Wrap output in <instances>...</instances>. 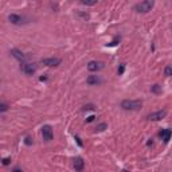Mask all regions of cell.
Here are the masks:
<instances>
[{
  "instance_id": "obj_4",
  "label": "cell",
  "mask_w": 172,
  "mask_h": 172,
  "mask_svg": "<svg viewBox=\"0 0 172 172\" xmlns=\"http://www.w3.org/2000/svg\"><path fill=\"white\" fill-rule=\"evenodd\" d=\"M165 116H167V110H157V112L149 114L148 120L149 121H160L163 118H165Z\"/></svg>"
},
{
  "instance_id": "obj_12",
  "label": "cell",
  "mask_w": 172,
  "mask_h": 172,
  "mask_svg": "<svg viewBox=\"0 0 172 172\" xmlns=\"http://www.w3.org/2000/svg\"><path fill=\"white\" fill-rule=\"evenodd\" d=\"M86 82L89 85H98V84H101V79L98 75H89L88 79H86Z\"/></svg>"
},
{
  "instance_id": "obj_9",
  "label": "cell",
  "mask_w": 172,
  "mask_h": 172,
  "mask_svg": "<svg viewBox=\"0 0 172 172\" xmlns=\"http://www.w3.org/2000/svg\"><path fill=\"white\" fill-rule=\"evenodd\" d=\"M171 136H172V130L171 129H163L160 132V137H161V140L164 143H168Z\"/></svg>"
},
{
  "instance_id": "obj_6",
  "label": "cell",
  "mask_w": 172,
  "mask_h": 172,
  "mask_svg": "<svg viewBox=\"0 0 172 172\" xmlns=\"http://www.w3.org/2000/svg\"><path fill=\"white\" fill-rule=\"evenodd\" d=\"M101 69H104V63H102V62H98V61H92V62L88 63V70L92 71V73H97V71H100Z\"/></svg>"
},
{
  "instance_id": "obj_15",
  "label": "cell",
  "mask_w": 172,
  "mask_h": 172,
  "mask_svg": "<svg viewBox=\"0 0 172 172\" xmlns=\"http://www.w3.org/2000/svg\"><path fill=\"white\" fill-rule=\"evenodd\" d=\"M98 2V0H81V3L85 4V6H94Z\"/></svg>"
},
{
  "instance_id": "obj_1",
  "label": "cell",
  "mask_w": 172,
  "mask_h": 172,
  "mask_svg": "<svg viewBox=\"0 0 172 172\" xmlns=\"http://www.w3.org/2000/svg\"><path fill=\"white\" fill-rule=\"evenodd\" d=\"M153 6H155L153 0H143V2L134 6V11L138 12V14H147V12H149L152 10Z\"/></svg>"
},
{
  "instance_id": "obj_14",
  "label": "cell",
  "mask_w": 172,
  "mask_h": 172,
  "mask_svg": "<svg viewBox=\"0 0 172 172\" xmlns=\"http://www.w3.org/2000/svg\"><path fill=\"white\" fill-rule=\"evenodd\" d=\"M106 128H108V125H106V124H105V122H101V124H100V125H97V128H96V130H97V132H104V130H105Z\"/></svg>"
},
{
  "instance_id": "obj_11",
  "label": "cell",
  "mask_w": 172,
  "mask_h": 172,
  "mask_svg": "<svg viewBox=\"0 0 172 172\" xmlns=\"http://www.w3.org/2000/svg\"><path fill=\"white\" fill-rule=\"evenodd\" d=\"M85 167V161L82 160V157H77L74 160V170L75 171H82Z\"/></svg>"
},
{
  "instance_id": "obj_13",
  "label": "cell",
  "mask_w": 172,
  "mask_h": 172,
  "mask_svg": "<svg viewBox=\"0 0 172 172\" xmlns=\"http://www.w3.org/2000/svg\"><path fill=\"white\" fill-rule=\"evenodd\" d=\"M151 92L155 93V94H159V93H161V86H159V85H153L152 88H151Z\"/></svg>"
},
{
  "instance_id": "obj_7",
  "label": "cell",
  "mask_w": 172,
  "mask_h": 172,
  "mask_svg": "<svg viewBox=\"0 0 172 172\" xmlns=\"http://www.w3.org/2000/svg\"><path fill=\"white\" fill-rule=\"evenodd\" d=\"M42 63L48 67H55V66H59L61 65V59L59 58H46V59H42Z\"/></svg>"
},
{
  "instance_id": "obj_2",
  "label": "cell",
  "mask_w": 172,
  "mask_h": 172,
  "mask_svg": "<svg viewBox=\"0 0 172 172\" xmlns=\"http://www.w3.org/2000/svg\"><path fill=\"white\" fill-rule=\"evenodd\" d=\"M143 105L141 101L138 100H124L121 102V108L124 110H137Z\"/></svg>"
},
{
  "instance_id": "obj_20",
  "label": "cell",
  "mask_w": 172,
  "mask_h": 172,
  "mask_svg": "<svg viewBox=\"0 0 172 172\" xmlns=\"http://www.w3.org/2000/svg\"><path fill=\"white\" fill-rule=\"evenodd\" d=\"M24 143H26L27 145H31V144H32V141H31V137H28V136H27L26 138H24Z\"/></svg>"
},
{
  "instance_id": "obj_22",
  "label": "cell",
  "mask_w": 172,
  "mask_h": 172,
  "mask_svg": "<svg viewBox=\"0 0 172 172\" xmlns=\"http://www.w3.org/2000/svg\"><path fill=\"white\" fill-rule=\"evenodd\" d=\"M75 140H77V143H78V145H79V147H82V145H84V144H82V141H81V138H79L78 136H75Z\"/></svg>"
},
{
  "instance_id": "obj_18",
  "label": "cell",
  "mask_w": 172,
  "mask_h": 172,
  "mask_svg": "<svg viewBox=\"0 0 172 172\" xmlns=\"http://www.w3.org/2000/svg\"><path fill=\"white\" fill-rule=\"evenodd\" d=\"M8 109V105L7 104H0V112H6Z\"/></svg>"
},
{
  "instance_id": "obj_3",
  "label": "cell",
  "mask_w": 172,
  "mask_h": 172,
  "mask_svg": "<svg viewBox=\"0 0 172 172\" xmlns=\"http://www.w3.org/2000/svg\"><path fill=\"white\" fill-rule=\"evenodd\" d=\"M20 69H22V71H23L26 75H32V74H34V73L36 71L38 66H36L35 63L28 62V63H23V66L20 67Z\"/></svg>"
},
{
  "instance_id": "obj_23",
  "label": "cell",
  "mask_w": 172,
  "mask_h": 172,
  "mask_svg": "<svg viewBox=\"0 0 172 172\" xmlns=\"http://www.w3.org/2000/svg\"><path fill=\"white\" fill-rule=\"evenodd\" d=\"M94 116H90V117H88V120H86V122H92V121H94Z\"/></svg>"
},
{
  "instance_id": "obj_8",
  "label": "cell",
  "mask_w": 172,
  "mask_h": 172,
  "mask_svg": "<svg viewBox=\"0 0 172 172\" xmlns=\"http://www.w3.org/2000/svg\"><path fill=\"white\" fill-rule=\"evenodd\" d=\"M8 20H10L12 24H16V26H20V24L24 23V19L20 15H16V14H11L8 16Z\"/></svg>"
},
{
  "instance_id": "obj_24",
  "label": "cell",
  "mask_w": 172,
  "mask_h": 172,
  "mask_svg": "<svg viewBox=\"0 0 172 172\" xmlns=\"http://www.w3.org/2000/svg\"><path fill=\"white\" fill-rule=\"evenodd\" d=\"M90 109H93L92 105H88V106H85V108H84V110H90Z\"/></svg>"
},
{
  "instance_id": "obj_5",
  "label": "cell",
  "mask_w": 172,
  "mask_h": 172,
  "mask_svg": "<svg viewBox=\"0 0 172 172\" xmlns=\"http://www.w3.org/2000/svg\"><path fill=\"white\" fill-rule=\"evenodd\" d=\"M42 136H43V140L46 141H51L52 137H54V133H52V129L50 125H44L42 128Z\"/></svg>"
},
{
  "instance_id": "obj_17",
  "label": "cell",
  "mask_w": 172,
  "mask_h": 172,
  "mask_svg": "<svg viewBox=\"0 0 172 172\" xmlns=\"http://www.w3.org/2000/svg\"><path fill=\"white\" fill-rule=\"evenodd\" d=\"M118 42H120V36H116V38H114V39L112 40V42H110V43L108 44V46H110V47H112V46H116V44H117Z\"/></svg>"
},
{
  "instance_id": "obj_16",
  "label": "cell",
  "mask_w": 172,
  "mask_h": 172,
  "mask_svg": "<svg viewBox=\"0 0 172 172\" xmlns=\"http://www.w3.org/2000/svg\"><path fill=\"white\" fill-rule=\"evenodd\" d=\"M164 74H165L167 77H172V67H171V66H167V67L164 69Z\"/></svg>"
},
{
  "instance_id": "obj_19",
  "label": "cell",
  "mask_w": 172,
  "mask_h": 172,
  "mask_svg": "<svg viewBox=\"0 0 172 172\" xmlns=\"http://www.w3.org/2000/svg\"><path fill=\"white\" fill-rule=\"evenodd\" d=\"M10 163H11V157H4V159H3V164H4V165H8Z\"/></svg>"
},
{
  "instance_id": "obj_10",
  "label": "cell",
  "mask_w": 172,
  "mask_h": 172,
  "mask_svg": "<svg viewBox=\"0 0 172 172\" xmlns=\"http://www.w3.org/2000/svg\"><path fill=\"white\" fill-rule=\"evenodd\" d=\"M11 55L14 57L15 59H18V61H24V59H26L24 54L20 50H18V48H12V50H11Z\"/></svg>"
},
{
  "instance_id": "obj_21",
  "label": "cell",
  "mask_w": 172,
  "mask_h": 172,
  "mask_svg": "<svg viewBox=\"0 0 172 172\" xmlns=\"http://www.w3.org/2000/svg\"><path fill=\"white\" fill-rule=\"evenodd\" d=\"M124 69H125V67H124V65H121V66L118 67V75H121L122 73H124Z\"/></svg>"
}]
</instances>
